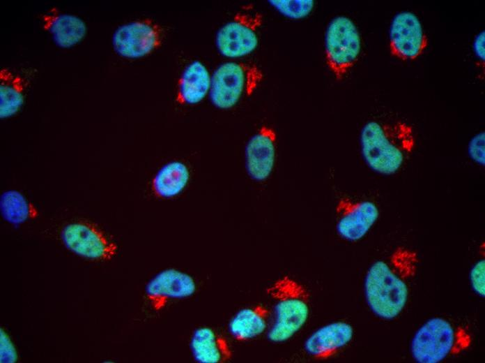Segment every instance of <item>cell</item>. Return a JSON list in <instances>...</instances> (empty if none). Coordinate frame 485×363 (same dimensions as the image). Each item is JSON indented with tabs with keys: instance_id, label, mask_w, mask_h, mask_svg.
Masks as SVG:
<instances>
[{
	"instance_id": "obj_1",
	"label": "cell",
	"mask_w": 485,
	"mask_h": 363,
	"mask_svg": "<svg viewBox=\"0 0 485 363\" xmlns=\"http://www.w3.org/2000/svg\"><path fill=\"white\" fill-rule=\"evenodd\" d=\"M413 127L402 120L370 121L360 133L361 153L367 166L385 176L397 173L415 147Z\"/></svg>"
},
{
	"instance_id": "obj_2",
	"label": "cell",
	"mask_w": 485,
	"mask_h": 363,
	"mask_svg": "<svg viewBox=\"0 0 485 363\" xmlns=\"http://www.w3.org/2000/svg\"><path fill=\"white\" fill-rule=\"evenodd\" d=\"M265 292L272 302L267 339L275 343L286 342L293 337L309 319L310 292L300 281L284 275L270 283Z\"/></svg>"
},
{
	"instance_id": "obj_3",
	"label": "cell",
	"mask_w": 485,
	"mask_h": 363,
	"mask_svg": "<svg viewBox=\"0 0 485 363\" xmlns=\"http://www.w3.org/2000/svg\"><path fill=\"white\" fill-rule=\"evenodd\" d=\"M368 306L384 320L397 318L406 306L408 297L406 283L385 260L374 262L368 269L364 282Z\"/></svg>"
},
{
	"instance_id": "obj_4",
	"label": "cell",
	"mask_w": 485,
	"mask_h": 363,
	"mask_svg": "<svg viewBox=\"0 0 485 363\" xmlns=\"http://www.w3.org/2000/svg\"><path fill=\"white\" fill-rule=\"evenodd\" d=\"M470 339L465 331L447 320L436 317L426 321L415 333L412 356L419 363H438L466 348Z\"/></svg>"
},
{
	"instance_id": "obj_5",
	"label": "cell",
	"mask_w": 485,
	"mask_h": 363,
	"mask_svg": "<svg viewBox=\"0 0 485 363\" xmlns=\"http://www.w3.org/2000/svg\"><path fill=\"white\" fill-rule=\"evenodd\" d=\"M262 77L260 70L254 65L227 61L219 66L211 77L209 98L212 104L220 110L234 107L245 95H250Z\"/></svg>"
},
{
	"instance_id": "obj_6",
	"label": "cell",
	"mask_w": 485,
	"mask_h": 363,
	"mask_svg": "<svg viewBox=\"0 0 485 363\" xmlns=\"http://www.w3.org/2000/svg\"><path fill=\"white\" fill-rule=\"evenodd\" d=\"M361 38L351 19L337 16L329 23L325 37L326 64L334 76L342 79L357 62L361 52Z\"/></svg>"
},
{
	"instance_id": "obj_7",
	"label": "cell",
	"mask_w": 485,
	"mask_h": 363,
	"mask_svg": "<svg viewBox=\"0 0 485 363\" xmlns=\"http://www.w3.org/2000/svg\"><path fill=\"white\" fill-rule=\"evenodd\" d=\"M262 22V15L258 12L245 9L237 13L216 34L215 45L219 52L231 59L253 52L259 44L258 31Z\"/></svg>"
},
{
	"instance_id": "obj_8",
	"label": "cell",
	"mask_w": 485,
	"mask_h": 363,
	"mask_svg": "<svg viewBox=\"0 0 485 363\" xmlns=\"http://www.w3.org/2000/svg\"><path fill=\"white\" fill-rule=\"evenodd\" d=\"M161 27L148 18L121 24L112 35L114 50L126 59L144 57L157 50L162 42Z\"/></svg>"
},
{
	"instance_id": "obj_9",
	"label": "cell",
	"mask_w": 485,
	"mask_h": 363,
	"mask_svg": "<svg viewBox=\"0 0 485 363\" xmlns=\"http://www.w3.org/2000/svg\"><path fill=\"white\" fill-rule=\"evenodd\" d=\"M61 237L69 251L90 260H110L118 249L101 230L88 223H70L63 228Z\"/></svg>"
},
{
	"instance_id": "obj_10",
	"label": "cell",
	"mask_w": 485,
	"mask_h": 363,
	"mask_svg": "<svg viewBox=\"0 0 485 363\" xmlns=\"http://www.w3.org/2000/svg\"><path fill=\"white\" fill-rule=\"evenodd\" d=\"M336 230L342 239L357 242L364 237L379 217L378 206L371 200L339 198L335 206Z\"/></svg>"
},
{
	"instance_id": "obj_11",
	"label": "cell",
	"mask_w": 485,
	"mask_h": 363,
	"mask_svg": "<svg viewBox=\"0 0 485 363\" xmlns=\"http://www.w3.org/2000/svg\"><path fill=\"white\" fill-rule=\"evenodd\" d=\"M428 40L418 17L410 11L397 13L389 31L390 53L402 61L414 60L427 47Z\"/></svg>"
},
{
	"instance_id": "obj_12",
	"label": "cell",
	"mask_w": 485,
	"mask_h": 363,
	"mask_svg": "<svg viewBox=\"0 0 485 363\" xmlns=\"http://www.w3.org/2000/svg\"><path fill=\"white\" fill-rule=\"evenodd\" d=\"M197 284L193 277L180 270L169 268L155 274L146 284V299L155 311L164 309L171 302L194 294Z\"/></svg>"
},
{
	"instance_id": "obj_13",
	"label": "cell",
	"mask_w": 485,
	"mask_h": 363,
	"mask_svg": "<svg viewBox=\"0 0 485 363\" xmlns=\"http://www.w3.org/2000/svg\"><path fill=\"white\" fill-rule=\"evenodd\" d=\"M277 135L271 127L263 126L248 140L245 163L249 177L263 182L272 174L276 159Z\"/></svg>"
},
{
	"instance_id": "obj_14",
	"label": "cell",
	"mask_w": 485,
	"mask_h": 363,
	"mask_svg": "<svg viewBox=\"0 0 485 363\" xmlns=\"http://www.w3.org/2000/svg\"><path fill=\"white\" fill-rule=\"evenodd\" d=\"M353 326L344 321L324 325L309 334L304 342L305 353L312 359L325 360L337 354L353 339Z\"/></svg>"
},
{
	"instance_id": "obj_15",
	"label": "cell",
	"mask_w": 485,
	"mask_h": 363,
	"mask_svg": "<svg viewBox=\"0 0 485 363\" xmlns=\"http://www.w3.org/2000/svg\"><path fill=\"white\" fill-rule=\"evenodd\" d=\"M42 25L51 35L54 43L62 48H70L80 43L87 32L86 22L80 17L52 8L43 13Z\"/></svg>"
},
{
	"instance_id": "obj_16",
	"label": "cell",
	"mask_w": 485,
	"mask_h": 363,
	"mask_svg": "<svg viewBox=\"0 0 485 363\" xmlns=\"http://www.w3.org/2000/svg\"><path fill=\"white\" fill-rule=\"evenodd\" d=\"M190 346L193 358L199 363H224L233 356L226 339L208 327L194 331Z\"/></svg>"
},
{
	"instance_id": "obj_17",
	"label": "cell",
	"mask_w": 485,
	"mask_h": 363,
	"mask_svg": "<svg viewBox=\"0 0 485 363\" xmlns=\"http://www.w3.org/2000/svg\"><path fill=\"white\" fill-rule=\"evenodd\" d=\"M211 77L208 68L201 61L190 63L178 80L176 101L180 105H187L199 103L209 94Z\"/></svg>"
},
{
	"instance_id": "obj_18",
	"label": "cell",
	"mask_w": 485,
	"mask_h": 363,
	"mask_svg": "<svg viewBox=\"0 0 485 363\" xmlns=\"http://www.w3.org/2000/svg\"><path fill=\"white\" fill-rule=\"evenodd\" d=\"M270 319V309L263 304L245 307L231 318L228 330L236 341H248L267 331Z\"/></svg>"
},
{
	"instance_id": "obj_19",
	"label": "cell",
	"mask_w": 485,
	"mask_h": 363,
	"mask_svg": "<svg viewBox=\"0 0 485 363\" xmlns=\"http://www.w3.org/2000/svg\"><path fill=\"white\" fill-rule=\"evenodd\" d=\"M190 178V172L186 164L173 161L158 170L152 179L151 188L157 197L172 198L184 191Z\"/></svg>"
},
{
	"instance_id": "obj_20",
	"label": "cell",
	"mask_w": 485,
	"mask_h": 363,
	"mask_svg": "<svg viewBox=\"0 0 485 363\" xmlns=\"http://www.w3.org/2000/svg\"><path fill=\"white\" fill-rule=\"evenodd\" d=\"M26 82L18 73L7 68L0 71V117L16 114L24 103Z\"/></svg>"
},
{
	"instance_id": "obj_21",
	"label": "cell",
	"mask_w": 485,
	"mask_h": 363,
	"mask_svg": "<svg viewBox=\"0 0 485 363\" xmlns=\"http://www.w3.org/2000/svg\"><path fill=\"white\" fill-rule=\"evenodd\" d=\"M0 210L3 218L13 225L24 223L38 214L33 205L16 190H9L1 194Z\"/></svg>"
},
{
	"instance_id": "obj_22",
	"label": "cell",
	"mask_w": 485,
	"mask_h": 363,
	"mask_svg": "<svg viewBox=\"0 0 485 363\" xmlns=\"http://www.w3.org/2000/svg\"><path fill=\"white\" fill-rule=\"evenodd\" d=\"M269 3L282 15L293 20H300L308 16L313 10L314 1H269Z\"/></svg>"
},
{
	"instance_id": "obj_23",
	"label": "cell",
	"mask_w": 485,
	"mask_h": 363,
	"mask_svg": "<svg viewBox=\"0 0 485 363\" xmlns=\"http://www.w3.org/2000/svg\"><path fill=\"white\" fill-rule=\"evenodd\" d=\"M470 281L472 288L482 297L485 296V260H478L471 268Z\"/></svg>"
},
{
	"instance_id": "obj_24",
	"label": "cell",
	"mask_w": 485,
	"mask_h": 363,
	"mask_svg": "<svg viewBox=\"0 0 485 363\" xmlns=\"http://www.w3.org/2000/svg\"><path fill=\"white\" fill-rule=\"evenodd\" d=\"M485 133L479 132L474 135L468 143V155L475 163L485 165Z\"/></svg>"
},
{
	"instance_id": "obj_25",
	"label": "cell",
	"mask_w": 485,
	"mask_h": 363,
	"mask_svg": "<svg viewBox=\"0 0 485 363\" xmlns=\"http://www.w3.org/2000/svg\"><path fill=\"white\" fill-rule=\"evenodd\" d=\"M17 360L15 347L8 334L1 328L0 332V360L3 363H13Z\"/></svg>"
},
{
	"instance_id": "obj_26",
	"label": "cell",
	"mask_w": 485,
	"mask_h": 363,
	"mask_svg": "<svg viewBox=\"0 0 485 363\" xmlns=\"http://www.w3.org/2000/svg\"><path fill=\"white\" fill-rule=\"evenodd\" d=\"M473 51L476 58L484 64L485 59V31L484 30L475 37Z\"/></svg>"
}]
</instances>
